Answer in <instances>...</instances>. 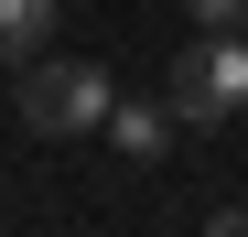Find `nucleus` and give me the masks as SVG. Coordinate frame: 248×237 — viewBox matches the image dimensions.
I'll return each mask as SVG.
<instances>
[{
  "instance_id": "nucleus-6",
  "label": "nucleus",
  "mask_w": 248,
  "mask_h": 237,
  "mask_svg": "<svg viewBox=\"0 0 248 237\" xmlns=\"http://www.w3.org/2000/svg\"><path fill=\"white\" fill-rule=\"evenodd\" d=\"M205 226H216V237H248V205H216V216H205Z\"/></svg>"
},
{
  "instance_id": "nucleus-2",
  "label": "nucleus",
  "mask_w": 248,
  "mask_h": 237,
  "mask_svg": "<svg viewBox=\"0 0 248 237\" xmlns=\"http://www.w3.org/2000/svg\"><path fill=\"white\" fill-rule=\"evenodd\" d=\"M162 97H173L184 130H227L248 108V32H194L173 54V75H162Z\"/></svg>"
},
{
  "instance_id": "nucleus-4",
  "label": "nucleus",
  "mask_w": 248,
  "mask_h": 237,
  "mask_svg": "<svg viewBox=\"0 0 248 237\" xmlns=\"http://www.w3.org/2000/svg\"><path fill=\"white\" fill-rule=\"evenodd\" d=\"M54 11H65V0H0V75L54 44Z\"/></svg>"
},
{
  "instance_id": "nucleus-1",
  "label": "nucleus",
  "mask_w": 248,
  "mask_h": 237,
  "mask_svg": "<svg viewBox=\"0 0 248 237\" xmlns=\"http://www.w3.org/2000/svg\"><path fill=\"white\" fill-rule=\"evenodd\" d=\"M108 65H87V54H32V65H11V108H22V130L32 140H87L97 118H108Z\"/></svg>"
},
{
  "instance_id": "nucleus-3",
  "label": "nucleus",
  "mask_w": 248,
  "mask_h": 237,
  "mask_svg": "<svg viewBox=\"0 0 248 237\" xmlns=\"http://www.w3.org/2000/svg\"><path fill=\"white\" fill-rule=\"evenodd\" d=\"M97 130H108V151H119V162H162L184 118H173V97H108V118H97Z\"/></svg>"
},
{
  "instance_id": "nucleus-5",
  "label": "nucleus",
  "mask_w": 248,
  "mask_h": 237,
  "mask_svg": "<svg viewBox=\"0 0 248 237\" xmlns=\"http://www.w3.org/2000/svg\"><path fill=\"white\" fill-rule=\"evenodd\" d=\"M194 32H248V0H184Z\"/></svg>"
}]
</instances>
